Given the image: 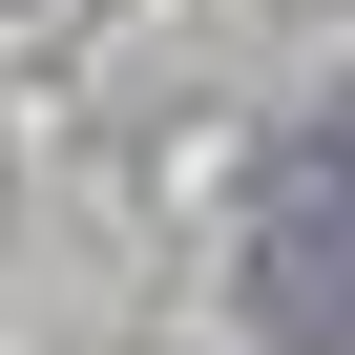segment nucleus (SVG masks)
<instances>
[{
  "instance_id": "1",
  "label": "nucleus",
  "mask_w": 355,
  "mask_h": 355,
  "mask_svg": "<svg viewBox=\"0 0 355 355\" xmlns=\"http://www.w3.org/2000/svg\"><path fill=\"white\" fill-rule=\"evenodd\" d=\"M272 334H293V355L334 334V167H313V146H293V189H272Z\"/></svg>"
}]
</instances>
